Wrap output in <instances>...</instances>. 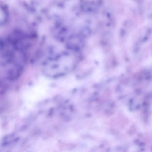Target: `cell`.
<instances>
[{"label": "cell", "mask_w": 152, "mask_h": 152, "mask_svg": "<svg viewBox=\"0 0 152 152\" xmlns=\"http://www.w3.org/2000/svg\"><path fill=\"white\" fill-rule=\"evenodd\" d=\"M7 14L5 10L0 5V24L2 23L6 20Z\"/></svg>", "instance_id": "1"}]
</instances>
